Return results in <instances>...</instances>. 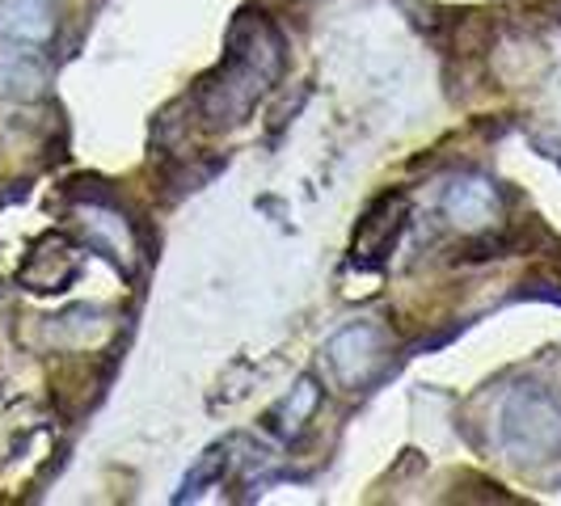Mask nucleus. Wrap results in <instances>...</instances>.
Segmentation results:
<instances>
[{
  "mask_svg": "<svg viewBox=\"0 0 561 506\" xmlns=\"http://www.w3.org/2000/svg\"><path fill=\"white\" fill-rule=\"evenodd\" d=\"M283 72V38L257 13H241V22L228 34V51L220 68L198 84V111L211 127H232L266 97V89Z\"/></svg>",
  "mask_w": 561,
  "mask_h": 506,
  "instance_id": "1",
  "label": "nucleus"
},
{
  "mask_svg": "<svg viewBox=\"0 0 561 506\" xmlns=\"http://www.w3.org/2000/svg\"><path fill=\"white\" fill-rule=\"evenodd\" d=\"M499 448L515 464H549L561 456V401L540 384H515L499 405Z\"/></svg>",
  "mask_w": 561,
  "mask_h": 506,
  "instance_id": "2",
  "label": "nucleus"
},
{
  "mask_svg": "<svg viewBox=\"0 0 561 506\" xmlns=\"http://www.w3.org/2000/svg\"><path fill=\"white\" fill-rule=\"evenodd\" d=\"M389 355H393V337L376 321H355L321 346V364L337 393H364L389 367Z\"/></svg>",
  "mask_w": 561,
  "mask_h": 506,
  "instance_id": "3",
  "label": "nucleus"
},
{
  "mask_svg": "<svg viewBox=\"0 0 561 506\" xmlns=\"http://www.w3.org/2000/svg\"><path fill=\"white\" fill-rule=\"evenodd\" d=\"M439 211H444V220L456 232L478 237V232H490L503 220V191L485 173H460V177H451V186L444 191Z\"/></svg>",
  "mask_w": 561,
  "mask_h": 506,
  "instance_id": "4",
  "label": "nucleus"
},
{
  "mask_svg": "<svg viewBox=\"0 0 561 506\" xmlns=\"http://www.w3.org/2000/svg\"><path fill=\"white\" fill-rule=\"evenodd\" d=\"M77 228H81L84 245L98 253H106L118 271H136L140 262V241H136V228L123 211H114L106 203H81L77 207Z\"/></svg>",
  "mask_w": 561,
  "mask_h": 506,
  "instance_id": "5",
  "label": "nucleus"
},
{
  "mask_svg": "<svg viewBox=\"0 0 561 506\" xmlns=\"http://www.w3.org/2000/svg\"><path fill=\"white\" fill-rule=\"evenodd\" d=\"M59 30L56 0H0V43L9 47H47Z\"/></svg>",
  "mask_w": 561,
  "mask_h": 506,
  "instance_id": "6",
  "label": "nucleus"
},
{
  "mask_svg": "<svg viewBox=\"0 0 561 506\" xmlns=\"http://www.w3.org/2000/svg\"><path fill=\"white\" fill-rule=\"evenodd\" d=\"M81 271V250L68 237H47L22 266V283L30 291H64Z\"/></svg>",
  "mask_w": 561,
  "mask_h": 506,
  "instance_id": "7",
  "label": "nucleus"
},
{
  "mask_svg": "<svg viewBox=\"0 0 561 506\" xmlns=\"http://www.w3.org/2000/svg\"><path fill=\"white\" fill-rule=\"evenodd\" d=\"M401 225H405V198L401 195L380 198V203L367 211V220L359 225V232H355V262H359V266H376V262L397 245Z\"/></svg>",
  "mask_w": 561,
  "mask_h": 506,
  "instance_id": "8",
  "label": "nucleus"
},
{
  "mask_svg": "<svg viewBox=\"0 0 561 506\" xmlns=\"http://www.w3.org/2000/svg\"><path fill=\"white\" fill-rule=\"evenodd\" d=\"M317 410H321V384H317L312 376H300V380L291 384V393L275 405L271 422H275V430H279L283 439H296V435H305V426L317 418Z\"/></svg>",
  "mask_w": 561,
  "mask_h": 506,
  "instance_id": "9",
  "label": "nucleus"
},
{
  "mask_svg": "<svg viewBox=\"0 0 561 506\" xmlns=\"http://www.w3.org/2000/svg\"><path fill=\"white\" fill-rule=\"evenodd\" d=\"M47 89V72L43 64L30 56V47H18L9 56H0V97H18V102H34Z\"/></svg>",
  "mask_w": 561,
  "mask_h": 506,
  "instance_id": "10",
  "label": "nucleus"
}]
</instances>
